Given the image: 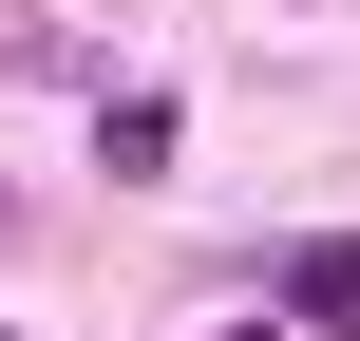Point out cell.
I'll return each instance as SVG.
<instances>
[{
	"label": "cell",
	"mask_w": 360,
	"mask_h": 341,
	"mask_svg": "<svg viewBox=\"0 0 360 341\" xmlns=\"http://www.w3.org/2000/svg\"><path fill=\"white\" fill-rule=\"evenodd\" d=\"M266 304H285L304 341H360V228H304V247L266 266Z\"/></svg>",
	"instance_id": "cell-1"
},
{
	"label": "cell",
	"mask_w": 360,
	"mask_h": 341,
	"mask_svg": "<svg viewBox=\"0 0 360 341\" xmlns=\"http://www.w3.org/2000/svg\"><path fill=\"white\" fill-rule=\"evenodd\" d=\"M95 152H114V171H171V152H190V114H171V95H114V114H95Z\"/></svg>",
	"instance_id": "cell-2"
},
{
	"label": "cell",
	"mask_w": 360,
	"mask_h": 341,
	"mask_svg": "<svg viewBox=\"0 0 360 341\" xmlns=\"http://www.w3.org/2000/svg\"><path fill=\"white\" fill-rule=\"evenodd\" d=\"M247 341H285V323H247Z\"/></svg>",
	"instance_id": "cell-3"
}]
</instances>
